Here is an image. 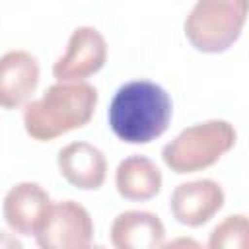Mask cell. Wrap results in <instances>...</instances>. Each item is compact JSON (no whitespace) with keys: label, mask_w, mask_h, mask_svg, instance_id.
Returning <instances> with one entry per match:
<instances>
[{"label":"cell","mask_w":249,"mask_h":249,"mask_svg":"<svg viewBox=\"0 0 249 249\" xmlns=\"http://www.w3.org/2000/svg\"><path fill=\"white\" fill-rule=\"evenodd\" d=\"M107 60V43L99 29L80 25L72 31L66 51L53 64V76L58 82H84L103 68Z\"/></svg>","instance_id":"6"},{"label":"cell","mask_w":249,"mask_h":249,"mask_svg":"<svg viewBox=\"0 0 249 249\" xmlns=\"http://www.w3.org/2000/svg\"><path fill=\"white\" fill-rule=\"evenodd\" d=\"M161 249H206L202 247L200 241H196L195 237H189V235H179L167 243L161 245Z\"/></svg>","instance_id":"14"},{"label":"cell","mask_w":249,"mask_h":249,"mask_svg":"<svg viewBox=\"0 0 249 249\" xmlns=\"http://www.w3.org/2000/svg\"><path fill=\"white\" fill-rule=\"evenodd\" d=\"M0 249H23V245H21L19 239H16L12 233L2 231V237H0Z\"/></svg>","instance_id":"15"},{"label":"cell","mask_w":249,"mask_h":249,"mask_svg":"<svg viewBox=\"0 0 249 249\" xmlns=\"http://www.w3.org/2000/svg\"><path fill=\"white\" fill-rule=\"evenodd\" d=\"M109 237L115 249H161L165 226L154 212L124 210L113 220Z\"/></svg>","instance_id":"11"},{"label":"cell","mask_w":249,"mask_h":249,"mask_svg":"<svg viewBox=\"0 0 249 249\" xmlns=\"http://www.w3.org/2000/svg\"><path fill=\"white\" fill-rule=\"evenodd\" d=\"M171 115V97L160 84L130 80L115 91L107 121L119 140L126 144H150L167 130Z\"/></svg>","instance_id":"1"},{"label":"cell","mask_w":249,"mask_h":249,"mask_svg":"<svg viewBox=\"0 0 249 249\" xmlns=\"http://www.w3.org/2000/svg\"><path fill=\"white\" fill-rule=\"evenodd\" d=\"M247 16L245 0H200L185 18V37L200 53H224L239 39Z\"/></svg>","instance_id":"4"},{"label":"cell","mask_w":249,"mask_h":249,"mask_svg":"<svg viewBox=\"0 0 249 249\" xmlns=\"http://www.w3.org/2000/svg\"><path fill=\"white\" fill-rule=\"evenodd\" d=\"M93 237L89 212L76 200L53 202V208L37 231L39 249H88Z\"/></svg>","instance_id":"5"},{"label":"cell","mask_w":249,"mask_h":249,"mask_svg":"<svg viewBox=\"0 0 249 249\" xmlns=\"http://www.w3.org/2000/svg\"><path fill=\"white\" fill-rule=\"evenodd\" d=\"M237 142V132L224 119H210L181 130L161 150L163 163L179 175L214 165Z\"/></svg>","instance_id":"3"},{"label":"cell","mask_w":249,"mask_h":249,"mask_svg":"<svg viewBox=\"0 0 249 249\" xmlns=\"http://www.w3.org/2000/svg\"><path fill=\"white\" fill-rule=\"evenodd\" d=\"M224 189L212 179H195L173 189L169 210L173 218L189 228L210 222L224 206Z\"/></svg>","instance_id":"8"},{"label":"cell","mask_w":249,"mask_h":249,"mask_svg":"<svg viewBox=\"0 0 249 249\" xmlns=\"http://www.w3.org/2000/svg\"><path fill=\"white\" fill-rule=\"evenodd\" d=\"M161 171L160 167L146 156L132 154L124 158L115 171V187L117 193L134 202H144L154 198L161 191Z\"/></svg>","instance_id":"12"},{"label":"cell","mask_w":249,"mask_h":249,"mask_svg":"<svg viewBox=\"0 0 249 249\" xmlns=\"http://www.w3.org/2000/svg\"><path fill=\"white\" fill-rule=\"evenodd\" d=\"M56 165L60 175L76 189L97 191L107 177V160L89 142H70L58 150Z\"/></svg>","instance_id":"10"},{"label":"cell","mask_w":249,"mask_h":249,"mask_svg":"<svg viewBox=\"0 0 249 249\" xmlns=\"http://www.w3.org/2000/svg\"><path fill=\"white\" fill-rule=\"evenodd\" d=\"M88 249H105V247H103V245H89Z\"/></svg>","instance_id":"16"},{"label":"cell","mask_w":249,"mask_h":249,"mask_svg":"<svg viewBox=\"0 0 249 249\" xmlns=\"http://www.w3.org/2000/svg\"><path fill=\"white\" fill-rule=\"evenodd\" d=\"M99 93L88 82H56L39 99L23 107V128L37 142L54 140L86 126L97 107Z\"/></svg>","instance_id":"2"},{"label":"cell","mask_w":249,"mask_h":249,"mask_svg":"<svg viewBox=\"0 0 249 249\" xmlns=\"http://www.w3.org/2000/svg\"><path fill=\"white\" fill-rule=\"evenodd\" d=\"M206 249H249V216L230 214L214 226Z\"/></svg>","instance_id":"13"},{"label":"cell","mask_w":249,"mask_h":249,"mask_svg":"<svg viewBox=\"0 0 249 249\" xmlns=\"http://www.w3.org/2000/svg\"><path fill=\"white\" fill-rule=\"evenodd\" d=\"M39 62L21 49L8 51L0 58V105L4 109H19L39 86Z\"/></svg>","instance_id":"9"},{"label":"cell","mask_w":249,"mask_h":249,"mask_svg":"<svg viewBox=\"0 0 249 249\" xmlns=\"http://www.w3.org/2000/svg\"><path fill=\"white\" fill-rule=\"evenodd\" d=\"M51 208L53 200L49 193L33 181H21L10 187L2 202V214L8 228L19 235H37Z\"/></svg>","instance_id":"7"}]
</instances>
